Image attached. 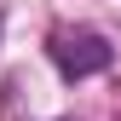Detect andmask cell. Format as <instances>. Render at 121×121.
<instances>
[{"label": "cell", "instance_id": "1", "mask_svg": "<svg viewBox=\"0 0 121 121\" xmlns=\"http://www.w3.org/2000/svg\"><path fill=\"white\" fill-rule=\"evenodd\" d=\"M46 58L58 64V75L64 81H86V75H104L115 64V46L98 35V29H52L46 35Z\"/></svg>", "mask_w": 121, "mask_h": 121}]
</instances>
